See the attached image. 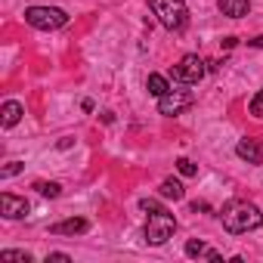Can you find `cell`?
Returning <instances> with one entry per match:
<instances>
[{
  "label": "cell",
  "mask_w": 263,
  "mask_h": 263,
  "mask_svg": "<svg viewBox=\"0 0 263 263\" xmlns=\"http://www.w3.org/2000/svg\"><path fill=\"white\" fill-rule=\"evenodd\" d=\"M140 208L149 214V220H146V241H149V245H164L167 238H174V232H177V217H174L167 208H161L155 198H143Z\"/></svg>",
  "instance_id": "cell-1"
},
{
  "label": "cell",
  "mask_w": 263,
  "mask_h": 263,
  "mask_svg": "<svg viewBox=\"0 0 263 263\" xmlns=\"http://www.w3.org/2000/svg\"><path fill=\"white\" fill-rule=\"evenodd\" d=\"M220 220H223V226H226L232 235H241V232L257 229V226L263 223V214H260V208L251 204V201H229V204L220 211Z\"/></svg>",
  "instance_id": "cell-2"
},
{
  "label": "cell",
  "mask_w": 263,
  "mask_h": 263,
  "mask_svg": "<svg viewBox=\"0 0 263 263\" xmlns=\"http://www.w3.org/2000/svg\"><path fill=\"white\" fill-rule=\"evenodd\" d=\"M149 7H152V13L158 16V22L167 31H174V34L186 31V25H189V7L183 4V0H149Z\"/></svg>",
  "instance_id": "cell-3"
},
{
  "label": "cell",
  "mask_w": 263,
  "mask_h": 263,
  "mask_svg": "<svg viewBox=\"0 0 263 263\" xmlns=\"http://www.w3.org/2000/svg\"><path fill=\"white\" fill-rule=\"evenodd\" d=\"M25 22L31 28H41V31H56V28L68 25V13L59 10V7H28L25 10Z\"/></svg>",
  "instance_id": "cell-4"
},
{
  "label": "cell",
  "mask_w": 263,
  "mask_h": 263,
  "mask_svg": "<svg viewBox=\"0 0 263 263\" xmlns=\"http://www.w3.org/2000/svg\"><path fill=\"white\" fill-rule=\"evenodd\" d=\"M204 74H208V62H204L201 56H195V53L183 56V59L171 68V78H174L177 84H198Z\"/></svg>",
  "instance_id": "cell-5"
},
{
  "label": "cell",
  "mask_w": 263,
  "mask_h": 263,
  "mask_svg": "<svg viewBox=\"0 0 263 263\" xmlns=\"http://www.w3.org/2000/svg\"><path fill=\"white\" fill-rule=\"evenodd\" d=\"M192 102H195V96H192L189 90H174V87H171V90L158 99V111H161V115H167V118H174V115L186 111Z\"/></svg>",
  "instance_id": "cell-6"
},
{
  "label": "cell",
  "mask_w": 263,
  "mask_h": 263,
  "mask_svg": "<svg viewBox=\"0 0 263 263\" xmlns=\"http://www.w3.org/2000/svg\"><path fill=\"white\" fill-rule=\"evenodd\" d=\"M28 211H31L28 198H19V195H13V192H4V195H0V214H4L7 220H22V217H28Z\"/></svg>",
  "instance_id": "cell-7"
},
{
  "label": "cell",
  "mask_w": 263,
  "mask_h": 263,
  "mask_svg": "<svg viewBox=\"0 0 263 263\" xmlns=\"http://www.w3.org/2000/svg\"><path fill=\"white\" fill-rule=\"evenodd\" d=\"M87 229H90V223L84 217H68V220H59V223L50 226L53 235H84Z\"/></svg>",
  "instance_id": "cell-8"
},
{
  "label": "cell",
  "mask_w": 263,
  "mask_h": 263,
  "mask_svg": "<svg viewBox=\"0 0 263 263\" xmlns=\"http://www.w3.org/2000/svg\"><path fill=\"white\" fill-rule=\"evenodd\" d=\"M217 10L226 19H245L251 13V0H217Z\"/></svg>",
  "instance_id": "cell-9"
},
{
  "label": "cell",
  "mask_w": 263,
  "mask_h": 263,
  "mask_svg": "<svg viewBox=\"0 0 263 263\" xmlns=\"http://www.w3.org/2000/svg\"><path fill=\"white\" fill-rule=\"evenodd\" d=\"M22 115H25L22 102L7 99V102H4V108H0V124H4V127H16V124L22 121Z\"/></svg>",
  "instance_id": "cell-10"
},
{
  "label": "cell",
  "mask_w": 263,
  "mask_h": 263,
  "mask_svg": "<svg viewBox=\"0 0 263 263\" xmlns=\"http://www.w3.org/2000/svg\"><path fill=\"white\" fill-rule=\"evenodd\" d=\"M186 257H198V260H220V251L208 248V245H204V241H198V238H189V241H186Z\"/></svg>",
  "instance_id": "cell-11"
},
{
  "label": "cell",
  "mask_w": 263,
  "mask_h": 263,
  "mask_svg": "<svg viewBox=\"0 0 263 263\" xmlns=\"http://www.w3.org/2000/svg\"><path fill=\"white\" fill-rule=\"evenodd\" d=\"M235 155L245 158V161H251V164H260V161H263V152H260V146H257L254 140H238Z\"/></svg>",
  "instance_id": "cell-12"
},
{
  "label": "cell",
  "mask_w": 263,
  "mask_h": 263,
  "mask_svg": "<svg viewBox=\"0 0 263 263\" xmlns=\"http://www.w3.org/2000/svg\"><path fill=\"white\" fill-rule=\"evenodd\" d=\"M158 195H161V198H174V201H183L186 189H183V183H180V180L167 177V180H161V186H158Z\"/></svg>",
  "instance_id": "cell-13"
},
{
  "label": "cell",
  "mask_w": 263,
  "mask_h": 263,
  "mask_svg": "<svg viewBox=\"0 0 263 263\" xmlns=\"http://www.w3.org/2000/svg\"><path fill=\"white\" fill-rule=\"evenodd\" d=\"M146 90H149L155 99H161V96L171 90V84H167V78H164V74H149V81H146Z\"/></svg>",
  "instance_id": "cell-14"
},
{
  "label": "cell",
  "mask_w": 263,
  "mask_h": 263,
  "mask_svg": "<svg viewBox=\"0 0 263 263\" xmlns=\"http://www.w3.org/2000/svg\"><path fill=\"white\" fill-rule=\"evenodd\" d=\"M0 260H7V263H31V254L28 251H0Z\"/></svg>",
  "instance_id": "cell-15"
},
{
  "label": "cell",
  "mask_w": 263,
  "mask_h": 263,
  "mask_svg": "<svg viewBox=\"0 0 263 263\" xmlns=\"http://www.w3.org/2000/svg\"><path fill=\"white\" fill-rule=\"evenodd\" d=\"M34 189H37L44 198H59V195H62V186H59V183H34Z\"/></svg>",
  "instance_id": "cell-16"
},
{
  "label": "cell",
  "mask_w": 263,
  "mask_h": 263,
  "mask_svg": "<svg viewBox=\"0 0 263 263\" xmlns=\"http://www.w3.org/2000/svg\"><path fill=\"white\" fill-rule=\"evenodd\" d=\"M177 171L183 177H198V164H192L189 158H177Z\"/></svg>",
  "instance_id": "cell-17"
},
{
  "label": "cell",
  "mask_w": 263,
  "mask_h": 263,
  "mask_svg": "<svg viewBox=\"0 0 263 263\" xmlns=\"http://www.w3.org/2000/svg\"><path fill=\"white\" fill-rule=\"evenodd\" d=\"M248 108H251V115H254V118H263V87L254 93V99H251V105H248Z\"/></svg>",
  "instance_id": "cell-18"
},
{
  "label": "cell",
  "mask_w": 263,
  "mask_h": 263,
  "mask_svg": "<svg viewBox=\"0 0 263 263\" xmlns=\"http://www.w3.org/2000/svg\"><path fill=\"white\" fill-rule=\"evenodd\" d=\"M16 174H22V161H10L4 171H0V177H4V180H10V177H16Z\"/></svg>",
  "instance_id": "cell-19"
},
{
  "label": "cell",
  "mask_w": 263,
  "mask_h": 263,
  "mask_svg": "<svg viewBox=\"0 0 263 263\" xmlns=\"http://www.w3.org/2000/svg\"><path fill=\"white\" fill-rule=\"evenodd\" d=\"M71 257L68 254H62V251H53V254H47V263H68Z\"/></svg>",
  "instance_id": "cell-20"
},
{
  "label": "cell",
  "mask_w": 263,
  "mask_h": 263,
  "mask_svg": "<svg viewBox=\"0 0 263 263\" xmlns=\"http://www.w3.org/2000/svg\"><path fill=\"white\" fill-rule=\"evenodd\" d=\"M248 47H254V50H263V34H257V37H251V41H248Z\"/></svg>",
  "instance_id": "cell-21"
}]
</instances>
